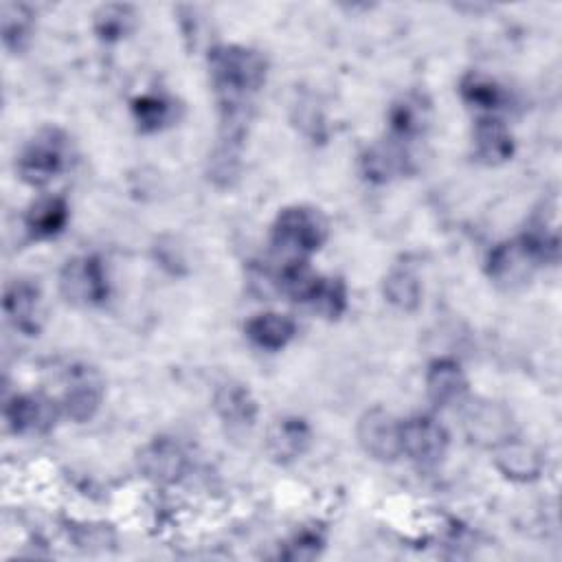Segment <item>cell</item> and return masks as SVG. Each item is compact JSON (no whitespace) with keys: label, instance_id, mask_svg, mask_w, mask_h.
Segmentation results:
<instances>
[{"label":"cell","instance_id":"6da1fadb","mask_svg":"<svg viewBox=\"0 0 562 562\" xmlns=\"http://www.w3.org/2000/svg\"><path fill=\"white\" fill-rule=\"evenodd\" d=\"M211 79L224 110V127L231 140H237L244 130L246 105L266 79L263 57L246 46H217L209 55Z\"/></svg>","mask_w":562,"mask_h":562},{"label":"cell","instance_id":"7a4b0ae2","mask_svg":"<svg viewBox=\"0 0 562 562\" xmlns=\"http://www.w3.org/2000/svg\"><path fill=\"white\" fill-rule=\"evenodd\" d=\"M327 237L325 217L312 206H288L283 209L272 226V257L283 266L305 263L307 257L321 248Z\"/></svg>","mask_w":562,"mask_h":562},{"label":"cell","instance_id":"3957f363","mask_svg":"<svg viewBox=\"0 0 562 562\" xmlns=\"http://www.w3.org/2000/svg\"><path fill=\"white\" fill-rule=\"evenodd\" d=\"M547 259L555 257L536 235L527 233L492 248L487 257V274L496 285L514 290L525 285L533 277L536 268Z\"/></svg>","mask_w":562,"mask_h":562},{"label":"cell","instance_id":"277c9868","mask_svg":"<svg viewBox=\"0 0 562 562\" xmlns=\"http://www.w3.org/2000/svg\"><path fill=\"white\" fill-rule=\"evenodd\" d=\"M66 136L59 130H42L18 156L20 178L33 187L50 182L66 167Z\"/></svg>","mask_w":562,"mask_h":562},{"label":"cell","instance_id":"5b68a950","mask_svg":"<svg viewBox=\"0 0 562 562\" xmlns=\"http://www.w3.org/2000/svg\"><path fill=\"white\" fill-rule=\"evenodd\" d=\"M59 290L68 303L99 305L108 299V277L94 255L72 257L59 272Z\"/></svg>","mask_w":562,"mask_h":562},{"label":"cell","instance_id":"8992f818","mask_svg":"<svg viewBox=\"0 0 562 562\" xmlns=\"http://www.w3.org/2000/svg\"><path fill=\"white\" fill-rule=\"evenodd\" d=\"M400 448L411 461L428 468L439 463L446 454L448 432L437 419L417 415L400 422Z\"/></svg>","mask_w":562,"mask_h":562},{"label":"cell","instance_id":"52a82bcc","mask_svg":"<svg viewBox=\"0 0 562 562\" xmlns=\"http://www.w3.org/2000/svg\"><path fill=\"white\" fill-rule=\"evenodd\" d=\"M356 435L362 450L378 461H393L402 454L400 422L382 408L367 411L358 422Z\"/></svg>","mask_w":562,"mask_h":562},{"label":"cell","instance_id":"ba28073f","mask_svg":"<svg viewBox=\"0 0 562 562\" xmlns=\"http://www.w3.org/2000/svg\"><path fill=\"white\" fill-rule=\"evenodd\" d=\"M103 382L90 367H72L68 373V389L61 400L64 413L72 422H88L101 406Z\"/></svg>","mask_w":562,"mask_h":562},{"label":"cell","instance_id":"9c48e42d","mask_svg":"<svg viewBox=\"0 0 562 562\" xmlns=\"http://www.w3.org/2000/svg\"><path fill=\"white\" fill-rule=\"evenodd\" d=\"M4 417L13 432L42 435L53 428L57 419V406L53 400L44 395H33V393L15 395L4 406Z\"/></svg>","mask_w":562,"mask_h":562},{"label":"cell","instance_id":"30bf717a","mask_svg":"<svg viewBox=\"0 0 562 562\" xmlns=\"http://www.w3.org/2000/svg\"><path fill=\"white\" fill-rule=\"evenodd\" d=\"M187 454L184 450L167 437L149 441L140 452H138V468L140 472L156 481V483H176L182 479L187 472Z\"/></svg>","mask_w":562,"mask_h":562},{"label":"cell","instance_id":"8fae6325","mask_svg":"<svg viewBox=\"0 0 562 562\" xmlns=\"http://www.w3.org/2000/svg\"><path fill=\"white\" fill-rule=\"evenodd\" d=\"M426 393L439 408L459 404L468 393V380L457 360H435L426 371Z\"/></svg>","mask_w":562,"mask_h":562},{"label":"cell","instance_id":"7c38bea8","mask_svg":"<svg viewBox=\"0 0 562 562\" xmlns=\"http://www.w3.org/2000/svg\"><path fill=\"white\" fill-rule=\"evenodd\" d=\"M494 465L503 472V476L527 483L540 476L542 457L533 446L509 437L494 446Z\"/></svg>","mask_w":562,"mask_h":562},{"label":"cell","instance_id":"4fadbf2b","mask_svg":"<svg viewBox=\"0 0 562 562\" xmlns=\"http://www.w3.org/2000/svg\"><path fill=\"white\" fill-rule=\"evenodd\" d=\"M465 428L474 441L492 446V448L512 437L509 435V428H512L509 413L492 402L472 406L470 413L465 415Z\"/></svg>","mask_w":562,"mask_h":562},{"label":"cell","instance_id":"5bb4252c","mask_svg":"<svg viewBox=\"0 0 562 562\" xmlns=\"http://www.w3.org/2000/svg\"><path fill=\"white\" fill-rule=\"evenodd\" d=\"M310 426L299 417L277 419L268 430V452L274 461L288 463L299 459L310 446Z\"/></svg>","mask_w":562,"mask_h":562},{"label":"cell","instance_id":"9a60e30c","mask_svg":"<svg viewBox=\"0 0 562 562\" xmlns=\"http://www.w3.org/2000/svg\"><path fill=\"white\" fill-rule=\"evenodd\" d=\"M474 154L485 165H501L514 156V138L501 119L483 116L476 121Z\"/></svg>","mask_w":562,"mask_h":562},{"label":"cell","instance_id":"2e32d148","mask_svg":"<svg viewBox=\"0 0 562 562\" xmlns=\"http://www.w3.org/2000/svg\"><path fill=\"white\" fill-rule=\"evenodd\" d=\"M26 231L35 239H48L64 231L68 222V204L59 195H44L26 211Z\"/></svg>","mask_w":562,"mask_h":562},{"label":"cell","instance_id":"e0dca14e","mask_svg":"<svg viewBox=\"0 0 562 562\" xmlns=\"http://www.w3.org/2000/svg\"><path fill=\"white\" fill-rule=\"evenodd\" d=\"M296 334V323L277 312H263L246 323V336L261 349H283Z\"/></svg>","mask_w":562,"mask_h":562},{"label":"cell","instance_id":"ac0fdd59","mask_svg":"<svg viewBox=\"0 0 562 562\" xmlns=\"http://www.w3.org/2000/svg\"><path fill=\"white\" fill-rule=\"evenodd\" d=\"M215 411L222 417V422L228 424L231 428L252 426L255 415H257V406H255L250 391L246 386L233 384V382L217 389Z\"/></svg>","mask_w":562,"mask_h":562},{"label":"cell","instance_id":"d6986e66","mask_svg":"<svg viewBox=\"0 0 562 562\" xmlns=\"http://www.w3.org/2000/svg\"><path fill=\"white\" fill-rule=\"evenodd\" d=\"M4 312L22 331H35V321L40 316V290L29 281L11 283L4 292Z\"/></svg>","mask_w":562,"mask_h":562},{"label":"cell","instance_id":"ffe728a7","mask_svg":"<svg viewBox=\"0 0 562 562\" xmlns=\"http://www.w3.org/2000/svg\"><path fill=\"white\" fill-rule=\"evenodd\" d=\"M406 162H408L406 151L397 138L391 143H378L369 147L362 156L364 176L373 182H386L395 178L406 169Z\"/></svg>","mask_w":562,"mask_h":562},{"label":"cell","instance_id":"44dd1931","mask_svg":"<svg viewBox=\"0 0 562 562\" xmlns=\"http://www.w3.org/2000/svg\"><path fill=\"white\" fill-rule=\"evenodd\" d=\"M426 121H428V110L422 103V99L413 94L402 97L389 110V123L397 140L419 136L426 127Z\"/></svg>","mask_w":562,"mask_h":562},{"label":"cell","instance_id":"7402d4cb","mask_svg":"<svg viewBox=\"0 0 562 562\" xmlns=\"http://www.w3.org/2000/svg\"><path fill=\"white\" fill-rule=\"evenodd\" d=\"M305 305L323 318H338L347 307L345 283L334 277H318L305 299Z\"/></svg>","mask_w":562,"mask_h":562},{"label":"cell","instance_id":"603a6c76","mask_svg":"<svg viewBox=\"0 0 562 562\" xmlns=\"http://www.w3.org/2000/svg\"><path fill=\"white\" fill-rule=\"evenodd\" d=\"M459 90H461L463 101L468 105L481 110V112H492L503 103L501 86L494 79H490L487 75H481V72H468L461 79Z\"/></svg>","mask_w":562,"mask_h":562},{"label":"cell","instance_id":"cb8c5ba5","mask_svg":"<svg viewBox=\"0 0 562 562\" xmlns=\"http://www.w3.org/2000/svg\"><path fill=\"white\" fill-rule=\"evenodd\" d=\"M384 296L391 305L404 312H413L422 303V285L408 270H393L384 279Z\"/></svg>","mask_w":562,"mask_h":562},{"label":"cell","instance_id":"d4e9b609","mask_svg":"<svg viewBox=\"0 0 562 562\" xmlns=\"http://www.w3.org/2000/svg\"><path fill=\"white\" fill-rule=\"evenodd\" d=\"M134 18L136 13L130 4H103L94 13V33L105 42L121 40L132 31Z\"/></svg>","mask_w":562,"mask_h":562},{"label":"cell","instance_id":"484cf974","mask_svg":"<svg viewBox=\"0 0 562 562\" xmlns=\"http://www.w3.org/2000/svg\"><path fill=\"white\" fill-rule=\"evenodd\" d=\"M134 119L143 132H154L162 127L171 116V105L160 94H143L132 105Z\"/></svg>","mask_w":562,"mask_h":562},{"label":"cell","instance_id":"4316f807","mask_svg":"<svg viewBox=\"0 0 562 562\" xmlns=\"http://www.w3.org/2000/svg\"><path fill=\"white\" fill-rule=\"evenodd\" d=\"M31 31V13L22 4H4L2 7V40L11 48H20L22 40L29 37Z\"/></svg>","mask_w":562,"mask_h":562},{"label":"cell","instance_id":"83f0119b","mask_svg":"<svg viewBox=\"0 0 562 562\" xmlns=\"http://www.w3.org/2000/svg\"><path fill=\"white\" fill-rule=\"evenodd\" d=\"M323 547V538L318 531L312 529H303L301 533L294 536V540L288 544L283 558L288 560H310L318 553V549Z\"/></svg>","mask_w":562,"mask_h":562}]
</instances>
